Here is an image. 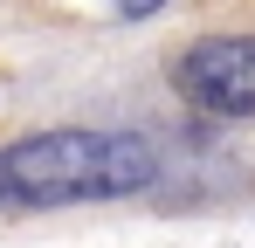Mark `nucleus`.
Masks as SVG:
<instances>
[{"label":"nucleus","mask_w":255,"mask_h":248,"mask_svg":"<svg viewBox=\"0 0 255 248\" xmlns=\"http://www.w3.org/2000/svg\"><path fill=\"white\" fill-rule=\"evenodd\" d=\"M159 179V145L138 131H35L0 152V207L125 200Z\"/></svg>","instance_id":"nucleus-1"},{"label":"nucleus","mask_w":255,"mask_h":248,"mask_svg":"<svg viewBox=\"0 0 255 248\" xmlns=\"http://www.w3.org/2000/svg\"><path fill=\"white\" fill-rule=\"evenodd\" d=\"M172 90L214 118H255V35H207L179 48Z\"/></svg>","instance_id":"nucleus-2"},{"label":"nucleus","mask_w":255,"mask_h":248,"mask_svg":"<svg viewBox=\"0 0 255 248\" xmlns=\"http://www.w3.org/2000/svg\"><path fill=\"white\" fill-rule=\"evenodd\" d=\"M125 14H159V7H172V0H118Z\"/></svg>","instance_id":"nucleus-3"}]
</instances>
